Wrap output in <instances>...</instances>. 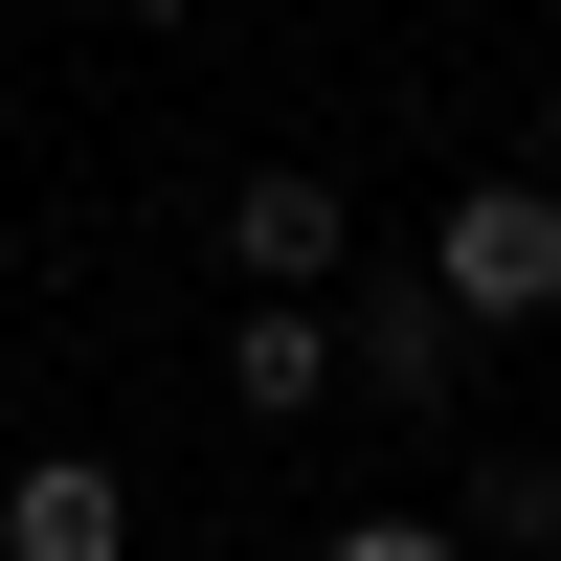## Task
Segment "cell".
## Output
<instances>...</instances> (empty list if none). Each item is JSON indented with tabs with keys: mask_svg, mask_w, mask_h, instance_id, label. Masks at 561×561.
<instances>
[{
	"mask_svg": "<svg viewBox=\"0 0 561 561\" xmlns=\"http://www.w3.org/2000/svg\"><path fill=\"white\" fill-rule=\"evenodd\" d=\"M427 293L472 314V337H539V314H561V180H539V158L472 180V203L427 225Z\"/></svg>",
	"mask_w": 561,
	"mask_h": 561,
	"instance_id": "6da1fadb",
	"label": "cell"
},
{
	"mask_svg": "<svg viewBox=\"0 0 561 561\" xmlns=\"http://www.w3.org/2000/svg\"><path fill=\"white\" fill-rule=\"evenodd\" d=\"M337 248H359V203H337V180H314V158H248V180H225V270H248V293H337Z\"/></svg>",
	"mask_w": 561,
	"mask_h": 561,
	"instance_id": "7a4b0ae2",
	"label": "cell"
},
{
	"mask_svg": "<svg viewBox=\"0 0 561 561\" xmlns=\"http://www.w3.org/2000/svg\"><path fill=\"white\" fill-rule=\"evenodd\" d=\"M337 382H359V404H404V427H449V404H472V314H449V293L337 314Z\"/></svg>",
	"mask_w": 561,
	"mask_h": 561,
	"instance_id": "3957f363",
	"label": "cell"
},
{
	"mask_svg": "<svg viewBox=\"0 0 561 561\" xmlns=\"http://www.w3.org/2000/svg\"><path fill=\"white\" fill-rule=\"evenodd\" d=\"M0 561H135V472L113 449H23L0 472Z\"/></svg>",
	"mask_w": 561,
	"mask_h": 561,
	"instance_id": "277c9868",
	"label": "cell"
},
{
	"mask_svg": "<svg viewBox=\"0 0 561 561\" xmlns=\"http://www.w3.org/2000/svg\"><path fill=\"white\" fill-rule=\"evenodd\" d=\"M225 404H248V427H314V404H337V314L248 293V314H225Z\"/></svg>",
	"mask_w": 561,
	"mask_h": 561,
	"instance_id": "5b68a950",
	"label": "cell"
},
{
	"mask_svg": "<svg viewBox=\"0 0 561 561\" xmlns=\"http://www.w3.org/2000/svg\"><path fill=\"white\" fill-rule=\"evenodd\" d=\"M449 539H494V561H561V449H472Z\"/></svg>",
	"mask_w": 561,
	"mask_h": 561,
	"instance_id": "8992f818",
	"label": "cell"
},
{
	"mask_svg": "<svg viewBox=\"0 0 561 561\" xmlns=\"http://www.w3.org/2000/svg\"><path fill=\"white\" fill-rule=\"evenodd\" d=\"M314 561H472V539H449V517H337Z\"/></svg>",
	"mask_w": 561,
	"mask_h": 561,
	"instance_id": "52a82bcc",
	"label": "cell"
},
{
	"mask_svg": "<svg viewBox=\"0 0 561 561\" xmlns=\"http://www.w3.org/2000/svg\"><path fill=\"white\" fill-rule=\"evenodd\" d=\"M539 180H561V90H539Z\"/></svg>",
	"mask_w": 561,
	"mask_h": 561,
	"instance_id": "ba28073f",
	"label": "cell"
},
{
	"mask_svg": "<svg viewBox=\"0 0 561 561\" xmlns=\"http://www.w3.org/2000/svg\"><path fill=\"white\" fill-rule=\"evenodd\" d=\"M135 23H203V0H135Z\"/></svg>",
	"mask_w": 561,
	"mask_h": 561,
	"instance_id": "9c48e42d",
	"label": "cell"
}]
</instances>
